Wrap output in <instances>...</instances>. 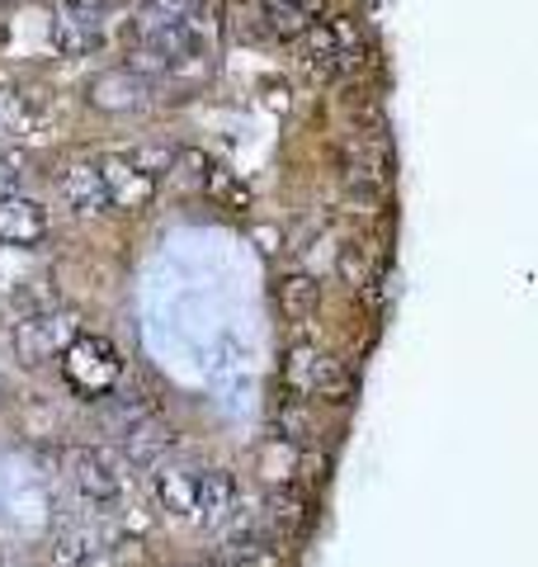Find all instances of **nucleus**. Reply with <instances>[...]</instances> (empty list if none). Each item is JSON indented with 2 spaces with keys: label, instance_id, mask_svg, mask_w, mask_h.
I'll use <instances>...</instances> for the list:
<instances>
[{
  "label": "nucleus",
  "instance_id": "1",
  "mask_svg": "<svg viewBox=\"0 0 538 567\" xmlns=\"http://www.w3.org/2000/svg\"><path fill=\"white\" fill-rule=\"evenodd\" d=\"M62 374L71 383V393L100 402V398H110L118 388V379H123V354H118V346L110 341V336L81 331L76 341L62 350Z\"/></svg>",
  "mask_w": 538,
  "mask_h": 567
},
{
  "label": "nucleus",
  "instance_id": "2",
  "mask_svg": "<svg viewBox=\"0 0 538 567\" xmlns=\"http://www.w3.org/2000/svg\"><path fill=\"white\" fill-rule=\"evenodd\" d=\"M81 336V317L62 308V303H48V308H33L14 317V354L24 364H48L52 354H62L71 341Z\"/></svg>",
  "mask_w": 538,
  "mask_h": 567
},
{
  "label": "nucleus",
  "instance_id": "3",
  "mask_svg": "<svg viewBox=\"0 0 538 567\" xmlns=\"http://www.w3.org/2000/svg\"><path fill=\"white\" fill-rule=\"evenodd\" d=\"M298 58H302V66H308L312 76L340 81L345 71L359 66V58H364V43H359V33H354L350 20H317L298 39Z\"/></svg>",
  "mask_w": 538,
  "mask_h": 567
},
{
  "label": "nucleus",
  "instance_id": "4",
  "mask_svg": "<svg viewBox=\"0 0 538 567\" xmlns=\"http://www.w3.org/2000/svg\"><path fill=\"white\" fill-rule=\"evenodd\" d=\"M66 468H71V487H76L90 506L110 511V506H118L123 496H128V477H123L118 458H114L110 450H100V445H81V450H71Z\"/></svg>",
  "mask_w": 538,
  "mask_h": 567
},
{
  "label": "nucleus",
  "instance_id": "5",
  "mask_svg": "<svg viewBox=\"0 0 538 567\" xmlns=\"http://www.w3.org/2000/svg\"><path fill=\"white\" fill-rule=\"evenodd\" d=\"M48 33L58 43L62 58H90V52L104 48V24H100V10H85L76 0H62L48 20Z\"/></svg>",
  "mask_w": 538,
  "mask_h": 567
},
{
  "label": "nucleus",
  "instance_id": "6",
  "mask_svg": "<svg viewBox=\"0 0 538 567\" xmlns=\"http://www.w3.org/2000/svg\"><path fill=\"white\" fill-rule=\"evenodd\" d=\"M123 454H128V464L137 468H161L166 464V454L175 450V431L156 412H142L137 421L123 425Z\"/></svg>",
  "mask_w": 538,
  "mask_h": 567
},
{
  "label": "nucleus",
  "instance_id": "7",
  "mask_svg": "<svg viewBox=\"0 0 538 567\" xmlns=\"http://www.w3.org/2000/svg\"><path fill=\"white\" fill-rule=\"evenodd\" d=\"M241 516V487L237 477H231L227 468H204V487H199V520L208 535H218V529L237 525Z\"/></svg>",
  "mask_w": 538,
  "mask_h": 567
},
{
  "label": "nucleus",
  "instance_id": "8",
  "mask_svg": "<svg viewBox=\"0 0 538 567\" xmlns=\"http://www.w3.org/2000/svg\"><path fill=\"white\" fill-rule=\"evenodd\" d=\"M199 487H204V468H185V464L156 468V502L170 520H199Z\"/></svg>",
  "mask_w": 538,
  "mask_h": 567
},
{
  "label": "nucleus",
  "instance_id": "9",
  "mask_svg": "<svg viewBox=\"0 0 538 567\" xmlns=\"http://www.w3.org/2000/svg\"><path fill=\"white\" fill-rule=\"evenodd\" d=\"M58 189H62L66 208L81 213V218H95V213L114 208V204H110V181H104V166H100V162H71V166L62 171Z\"/></svg>",
  "mask_w": 538,
  "mask_h": 567
},
{
  "label": "nucleus",
  "instance_id": "10",
  "mask_svg": "<svg viewBox=\"0 0 538 567\" xmlns=\"http://www.w3.org/2000/svg\"><path fill=\"white\" fill-rule=\"evenodd\" d=\"M48 233H52V218L39 199H24V194L0 199V241L6 246H39Z\"/></svg>",
  "mask_w": 538,
  "mask_h": 567
},
{
  "label": "nucleus",
  "instance_id": "11",
  "mask_svg": "<svg viewBox=\"0 0 538 567\" xmlns=\"http://www.w3.org/2000/svg\"><path fill=\"white\" fill-rule=\"evenodd\" d=\"M100 166H104V181H110V204L114 208H147L156 199V175H147L142 166H133L128 156H100Z\"/></svg>",
  "mask_w": 538,
  "mask_h": 567
},
{
  "label": "nucleus",
  "instance_id": "12",
  "mask_svg": "<svg viewBox=\"0 0 538 567\" xmlns=\"http://www.w3.org/2000/svg\"><path fill=\"white\" fill-rule=\"evenodd\" d=\"M104 563H110V548H104V535L90 520H71L58 529L52 567H104Z\"/></svg>",
  "mask_w": 538,
  "mask_h": 567
},
{
  "label": "nucleus",
  "instance_id": "13",
  "mask_svg": "<svg viewBox=\"0 0 538 567\" xmlns=\"http://www.w3.org/2000/svg\"><path fill=\"white\" fill-rule=\"evenodd\" d=\"M321 6H327V0H260V14L279 39H302V33L317 24Z\"/></svg>",
  "mask_w": 538,
  "mask_h": 567
},
{
  "label": "nucleus",
  "instance_id": "14",
  "mask_svg": "<svg viewBox=\"0 0 538 567\" xmlns=\"http://www.w3.org/2000/svg\"><path fill=\"white\" fill-rule=\"evenodd\" d=\"M204 567H283V548L275 539H231Z\"/></svg>",
  "mask_w": 538,
  "mask_h": 567
},
{
  "label": "nucleus",
  "instance_id": "15",
  "mask_svg": "<svg viewBox=\"0 0 538 567\" xmlns=\"http://www.w3.org/2000/svg\"><path fill=\"white\" fill-rule=\"evenodd\" d=\"M279 308L289 312V322H308L321 308V284L312 275H283L279 279Z\"/></svg>",
  "mask_w": 538,
  "mask_h": 567
},
{
  "label": "nucleus",
  "instance_id": "16",
  "mask_svg": "<svg viewBox=\"0 0 538 567\" xmlns=\"http://www.w3.org/2000/svg\"><path fill=\"white\" fill-rule=\"evenodd\" d=\"M354 393V374L340 360H331V354H321L317 360V379H312V398L321 402H350Z\"/></svg>",
  "mask_w": 538,
  "mask_h": 567
},
{
  "label": "nucleus",
  "instance_id": "17",
  "mask_svg": "<svg viewBox=\"0 0 538 567\" xmlns=\"http://www.w3.org/2000/svg\"><path fill=\"white\" fill-rule=\"evenodd\" d=\"M317 360H321V354H317L312 346H298V350H289V364H283V379H289V388H293V393H302V398H312Z\"/></svg>",
  "mask_w": 538,
  "mask_h": 567
},
{
  "label": "nucleus",
  "instance_id": "18",
  "mask_svg": "<svg viewBox=\"0 0 538 567\" xmlns=\"http://www.w3.org/2000/svg\"><path fill=\"white\" fill-rule=\"evenodd\" d=\"M204 189H208L218 204H227V208H250V189L231 181L223 166H204Z\"/></svg>",
  "mask_w": 538,
  "mask_h": 567
},
{
  "label": "nucleus",
  "instance_id": "19",
  "mask_svg": "<svg viewBox=\"0 0 538 567\" xmlns=\"http://www.w3.org/2000/svg\"><path fill=\"white\" fill-rule=\"evenodd\" d=\"M275 431H279L283 440H308V435H312V421H308V412H302V406L289 398V402H283L279 412H275Z\"/></svg>",
  "mask_w": 538,
  "mask_h": 567
},
{
  "label": "nucleus",
  "instance_id": "20",
  "mask_svg": "<svg viewBox=\"0 0 538 567\" xmlns=\"http://www.w3.org/2000/svg\"><path fill=\"white\" fill-rule=\"evenodd\" d=\"M128 162H133V166H142L147 175H156V181H161L166 171H175L179 156H175L170 147H137V152H128Z\"/></svg>",
  "mask_w": 538,
  "mask_h": 567
},
{
  "label": "nucleus",
  "instance_id": "21",
  "mask_svg": "<svg viewBox=\"0 0 538 567\" xmlns=\"http://www.w3.org/2000/svg\"><path fill=\"white\" fill-rule=\"evenodd\" d=\"M269 525L275 529H298L302 525V502L298 496H275V502H269Z\"/></svg>",
  "mask_w": 538,
  "mask_h": 567
},
{
  "label": "nucleus",
  "instance_id": "22",
  "mask_svg": "<svg viewBox=\"0 0 538 567\" xmlns=\"http://www.w3.org/2000/svg\"><path fill=\"white\" fill-rule=\"evenodd\" d=\"M20 175H24L20 156H0V199H10V194L20 189Z\"/></svg>",
  "mask_w": 538,
  "mask_h": 567
},
{
  "label": "nucleus",
  "instance_id": "23",
  "mask_svg": "<svg viewBox=\"0 0 538 567\" xmlns=\"http://www.w3.org/2000/svg\"><path fill=\"white\" fill-rule=\"evenodd\" d=\"M76 6H85V10H104V6H114V0H76Z\"/></svg>",
  "mask_w": 538,
  "mask_h": 567
},
{
  "label": "nucleus",
  "instance_id": "24",
  "mask_svg": "<svg viewBox=\"0 0 538 567\" xmlns=\"http://www.w3.org/2000/svg\"><path fill=\"white\" fill-rule=\"evenodd\" d=\"M185 567H204V563H185Z\"/></svg>",
  "mask_w": 538,
  "mask_h": 567
}]
</instances>
